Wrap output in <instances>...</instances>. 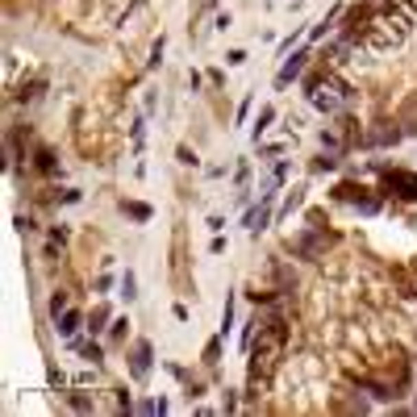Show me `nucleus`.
Listing matches in <instances>:
<instances>
[{"label": "nucleus", "instance_id": "17", "mask_svg": "<svg viewBox=\"0 0 417 417\" xmlns=\"http://www.w3.org/2000/svg\"><path fill=\"white\" fill-rule=\"evenodd\" d=\"M71 405H75V409H84V413H88V409H92V401H88V396H84V392H71Z\"/></svg>", "mask_w": 417, "mask_h": 417}, {"label": "nucleus", "instance_id": "18", "mask_svg": "<svg viewBox=\"0 0 417 417\" xmlns=\"http://www.w3.org/2000/svg\"><path fill=\"white\" fill-rule=\"evenodd\" d=\"M226 63H230V67H238V63H246V55H242V50H230V55H226Z\"/></svg>", "mask_w": 417, "mask_h": 417}, {"label": "nucleus", "instance_id": "16", "mask_svg": "<svg viewBox=\"0 0 417 417\" xmlns=\"http://www.w3.org/2000/svg\"><path fill=\"white\" fill-rule=\"evenodd\" d=\"M300 200H305V196H300V188H296V192H292V196L284 200V208H280V217H288V213H292V208H296Z\"/></svg>", "mask_w": 417, "mask_h": 417}, {"label": "nucleus", "instance_id": "1", "mask_svg": "<svg viewBox=\"0 0 417 417\" xmlns=\"http://www.w3.org/2000/svg\"><path fill=\"white\" fill-rule=\"evenodd\" d=\"M284 342H288L284 318H272V322L259 326V338H250V392H246V396H259L254 388L276 372V363H280V355H284Z\"/></svg>", "mask_w": 417, "mask_h": 417}, {"label": "nucleus", "instance_id": "10", "mask_svg": "<svg viewBox=\"0 0 417 417\" xmlns=\"http://www.w3.org/2000/svg\"><path fill=\"white\" fill-rule=\"evenodd\" d=\"M121 208H126V213H130L134 222H146V217H150V208H146V204H138V200H126Z\"/></svg>", "mask_w": 417, "mask_h": 417}, {"label": "nucleus", "instance_id": "8", "mask_svg": "<svg viewBox=\"0 0 417 417\" xmlns=\"http://www.w3.org/2000/svg\"><path fill=\"white\" fill-rule=\"evenodd\" d=\"M80 322H84L80 313H75V309H67V313H59V326H55V330H59L63 338H71V334L80 330Z\"/></svg>", "mask_w": 417, "mask_h": 417}, {"label": "nucleus", "instance_id": "7", "mask_svg": "<svg viewBox=\"0 0 417 417\" xmlns=\"http://www.w3.org/2000/svg\"><path fill=\"white\" fill-rule=\"evenodd\" d=\"M146 372H150V342H138L134 346V376L146 380Z\"/></svg>", "mask_w": 417, "mask_h": 417}, {"label": "nucleus", "instance_id": "5", "mask_svg": "<svg viewBox=\"0 0 417 417\" xmlns=\"http://www.w3.org/2000/svg\"><path fill=\"white\" fill-rule=\"evenodd\" d=\"M267 217H272V192L263 196V204H259V208H250V213H246V230H250V234L267 230Z\"/></svg>", "mask_w": 417, "mask_h": 417}, {"label": "nucleus", "instance_id": "6", "mask_svg": "<svg viewBox=\"0 0 417 417\" xmlns=\"http://www.w3.org/2000/svg\"><path fill=\"white\" fill-rule=\"evenodd\" d=\"M305 59H309V55H305V50H296V55H292V59H288V63L280 67V75H276V84H280V88H288V84H292V80H296V75L305 71Z\"/></svg>", "mask_w": 417, "mask_h": 417}, {"label": "nucleus", "instance_id": "3", "mask_svg": "<svg viewBox=\"0 0 417 417\" xmlns=\"http://www.w3.org/2000/svg\"><path fill=\"white\" fill-rule=\"evenodd\" d=\"M330 242H334V234H326V238H322V234H305V238H296V254H305V259H318V254H322Z\"/></svg>", "mask_w": 417, "mask_h": 417}, {"label": "nucleus", "instance_id": "4", "mask_svg": "<svg viewBox=\"0 0 417 417\" xmlns=\"http://www.w3.org/2000/svg\"><path fill=\"white\" fill-rule=\"evenodd\" d=\"M363 192H368V188H355V184H342V188H338V196H342V200H355V204L363 208V213H376V208H380V200L363 196Z\"/></svg>", "mask_w": 417, "mask_h": 417}, {"label": "nucleus", "instance_id": "13", "mask_svg": "<svg viewBox=\"0 0 417 417\" xmlns=\"http://www.w3.org/2000/svg\"><path fill=\"white\" fill-rule=\"evenodd\" d=\"M38 171H55V154L46 146H38Z\"/></svg>", "mask_w": 417, "mask_h": 417}, {"label": "nucleus", "instance_id": "15", "mask_svg": "<svg viewBox=\"0 0 417 417\" xmlns=\"http://www.w3.org/2000/svg\"><path fill=\"white\" fill-rule=\"evenodd\" d=\"M217 355H222V338H213L204 346V363H217Z\"/></svg>", "mask_w": 417, "mask_h": 417}, {"label": "nucleus", "instance_id": "14", "mask_svg": "<svg viewBox=\"0 0 417 417\" xmlns=\"http://www.w3.org/2000/svg\"><path fill=\"white\" fill-rule=\"evenodd\" d=\"M104 322H109V309H96V313H92V326H88V330H92V334H100V330H104Z\"/></svg>", "mask_w": 417, "mask_h": 417}, {"label": "nucleus", "instance_id": "2", "mask_svg": "<svg viewBox=\"0 0 417 417\" xmlns=\"http://www.w3.org/2000/svg\"><path fill=\"white\" fill-rule=\"evenodd\" d=\"M384 184H388L396 196L417 200V176H413V171H388V176H384Z\"/></svg>", "mask_w": 417, "mask_h": 417}, {"label": "nucleus", "instance_id": "11", "mask_svg": "<svg viewBox=\"0 0 417 417\" xmlns=\"http://www.w3.org/2000/svg\"><path fill=\"white\" fill-rule=\"evenodd\" d=\"M272 121H276V109H263V113H259V121H254V130H250V134H254V142H259V134H263Z\"/></svg>", "mask_w": 417, "mask_h": 417}, {"label": "nucleus", "instance_id": "9", "mask_svg": "<svg viewBox=\"0 0 417 417\" xmlns=\"http://www.w3.org/2000/svg\"><path fill=\"white\" fill-rule=\"evenodd\" d=\"M396 138H401V130H396V126H388V121L372 134V142H376V146H388V142H396Z\"/></svg>", "mask_w": 417, "mask_h": 417}, {"label": "nucleus", "instance_id": "12", "mask_svg": "<svg viewBox=\"0 0 417 417\" xmlns=\"http://www.w3.org/2000/svg\"><path fill=\"white\" fill-rule=\"evenodd\" d=\"M59 313H67V292H55V296H50V318L59 322Z\"/></svg>", "mask_w": 417, "mask_h": 417}, {"label": "nucleus", "instance_id": "19", "mask_svg": "<svg viewBox=\"0 0 417 417\" xmlns=\"http://www.w3.org/2000/svg\"><path fill=\"white\" fill-rule=\"evenodd\" d=\"M121 292H126V300L134 296V276H130V272H126V280H121Z\"/></svg>", "mask_w": 417, "mask_h": 417}]
</instances>
